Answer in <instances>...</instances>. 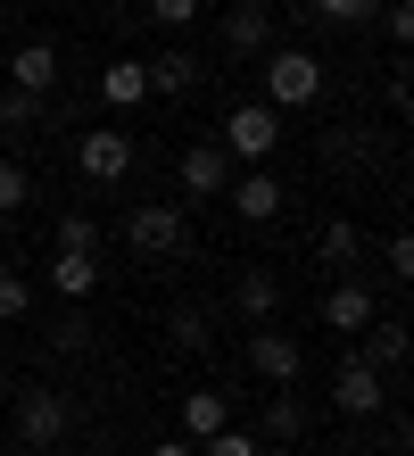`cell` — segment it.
<instances>
[{
    "instance_id": "obj_1",
    "label": "cell",
    "mask_w": 414,
    "mask_h": 456,
    "mask_svg": "<svg viewBox=\"0 0 414 456\" xmlns=\"http://www.w3.org/2000/svg\"><path fill=\"white\" fill-rule=\"evenodd\" d=\"M215 142H224V158H232V167H265V158L282 150V109H265V100H232V109H224V133H215Z\"/></svg>"
},
{
    "instance_id": "obj_2",
    "label": "cell",
    "mask_w": 414,
    "mask_h": 456,
    "mask_svg": "<svg viewBox=\"0 0 414 456\" xmlns=\"http://www.w3.org/2000/svg\"><path fill=\"white\" fill-rule=\"evenodd\" d=\"M9 423H17V440H25V448H59V440H67V423H75V407H67V390L25 382V390H17V407H9Z\"/></svg>"
},
{
    "instance_id": "obj_3",
    "label": "cell",
    "mask_w": 414,
    "mask_h": 456,
    "mask_svg": "<svg viewBox=\"0 0 414 456\" xmlns=\"http://www.w3.org/2000/svg\"><path fill=\"white\" fill-rule=\"evenodd\" d=\"M315 92H323V59L307 42L298 50H265V109H307Z\"/></svg>"
},
{
    "instance_id": "obj_4",
    "label": "cell",
    "mask_w": 414,
    "mask_h": 456,
    "mask_svg": "<svg viewBox=\"0 0 414 456\" xmlns=\"http://www.w3.org/2000/svg\"><path fill=\"white\" fill-rule=\"evenodd\" d=\"M125 240H133V249H142V257L158 265V257H183L191 224H183V208H175V200H142V208L125 216Z\"/></svg>"
},
{
    "instance_id": "obj_5",
    "label": "cell",
    "mask_w": 414,
    "mask_h": 456,
    "mask_svg": "<svg viewBox=\"0 0 414 456\" xmlns=\"http://www.w3.org/2000/svg\"><path fill=\"white\" fill-rule=\"evenodd\" d=\"M248 373H257V382H273V390H298V373H307V348H298L290 332L257 324V332H248Z\"/></svg>"
},
{
    "instance_id": "obj_6",
    "label": "cell",
    "mask_w": 414,
    "mask_h": 456,
    "mask_svg": "<svg viewBox=\"0 0 414 456\" xmlns=\"http://www.w3.org/2000/svg\"><path fill=\"white\" fill-rule=\"evenodd\" d=\"M75 167H83V183H125L133 175V133H117V125H100V133H83L75 142Z\"/></svg>"
},
{
    "instance_id": "obj_7",
    "label": "cell",
    "mask_w": 414,
    "mask_h": 456,
    "mask_svg": "<svg viewBox=\"0 0 414 456\" xmlns=\"http://www.w3.org/2000/svg\"><path fill=\"white\" fill-rule=\"evenodd\" d=\"M331 407H340V415H381V407H390V382H381L365 357H340V373H331Z\"/></svg>"
},
{
    "instance_id": "obj_8",
    "label": "cell",
    "mask_w": 414,
    "mask_h": 456,
    "mask_svg": "<svg viewBox=\"0 0 414 456\" xmlns=\"http://www.w3.org/2000/svg\"><path fill=\"white\" fill-rule=\"evenodd\" d=\"M282 200H290V191H282L265 167H248V175H232V183H224V208H232L240 224H273V216H282Z\"/></svg>"
},
{
    "instance_id": "obj_9",
    "label": "cell",
    "mask_w": 414,
    "mask_h": 456,
    "mask_svg": "<svg viewBox=\"0 0 414 456\" xmlns=\"http://www.w3.org/2000/svg\"><path fill=\"white\" fill-rule=\"evenodd\" d=\"M224 183H232L224 142H191L183 150V200H224Z\"/></svg>"
},
{
    "instance_id": "obj_10",
    "label": "cell",
    "mask_w": 414,
    "mask_h": 456,
    "mask_svg": "<svg viewBox=\"0 0 414 456\" xmlns=\"http://www.w3.org/2000/svg\"><path fill=\"white\" fill-rule=\"evenodd\" d=\"M265 42H273V9L265 0H240V9L224 17V59H257Z\"/></svg>"
},
{
    "instance_id": "obj_11",
    "label": "cell",
    "mask_w": 414,
    "mask_h": 456,
    "mask_svg": "<svg viewBox=\"0 0 414 456\" xmlns=\"http://www.w3.org/2000/svg\"><path fill=\"white\" fill-rule=\"evenodd\" d=\"M232 307L248 315V324H273V307H282V282H273L265 265H240V274H232Z\"/></svg>"
},
{
    "instance_id": "obj_12",
    "label": "cell",
    "mask_w": 414,
    "mask_h": 456,
    "mask_svg": "<svg viewBox=\"0 0 414 456\" xmlns=\"http://www.w3.org/2000/svg\"><path fill=\"white\" fill-rule=\"evenodd\" d=\"M373 315H381V307H373L365 282H331V299H323V324H331V332H365Z\"/></svg>"
},
{
    "instance_id": "obj_13",
    "label": "cell",
    "mask_w": 414,
    "mask_h": 456,
    "mask_svg": "<svg viewBox=\"0 0 414 456\" xmlns=\"http://www.w3.org/2000/svg\"><path fill=\"white\" fill-rule=\"evenodd\" d=\"M100 100H108V109H142V100H150L142 59H108V67H100Z\"/></svg>"
},
{
    "instance_id": "obj_14",
    "label": "cell",
    "mask_w": 414,
    "mask_h": 456,
    "mask_svg": "<svg viewBox=\"0 0 414 456\" xmlns=\"http://www.w3.org/2000/svg\"><path fill=\"white\" fill-rule=\"evenodd\" d=\"M9 84L42 100L50 84H59V50H50V42H25V50H17V59H9Z\"/></svg>"
},
{
    "instance_id": "obj_15",
    "label": "cell",
    "mask_w": 414,
    "mask_h": 456,
    "mask_svg": "<svg viewBox=\"0 0 414 456\" xmlns=\"http://www.w3.org/2000/svg\"><path fill=\"white\" fill-rule=\"evenodd\" d=\"M50 290H59V299H92V290H100V257L59 249V257H50Z\"/></svg>"
},
{
    "instance_id": "obj_16",
    "label": "cell",
    "mask_w": 414,
    "mask_h": 456,
    "mask_svg": "<svg viewBox=\"0 0 414 456\" xmlns=\"http://www.w3.org/2000/svg\"><path fill=\"white\" fill-rule=\"evenodd\" d=\"M257 440H307V407H298V390H282V398H265V415H257Z\"/></svg>"
},
{
    "instance_id": "obj_17",
    "label": "cell",
    "mask_w": 414,
    "mask_h": 456,
    "mask_svg": "<svg viewBox=\"0 0 414 456\" xmlns=\"http://www.w3.org/2000/svg\"><path fill=\"white\" fill-rule=\"evenodd\" d=\"M232 407H224V390H191L183 398V440H207V432H224Z\"/></svg>"
},
{
    "instance_id": "obj_18",
    "label": "cell",
    "mask_w": 414,
    "mask_h": 456,
    "mask_svg": "<svg viewBox=\"0 0 414 456\" xmlns=\"http://www.w3.org/2000/svg\"><path fill=\"white\" fill-rule=\"evenodd\" d=\"M142 75H150V92H166V100H175V92H191V84H199V59H191V50H166V59H142Z\"/></svg>"
},
{
    "instance_id": "obj_19",
    "label": "cell",
    "mask_w": 414,
    "mask_h": 456,
    "mask_svg": "<svg viewBox=\"0 0 414 456\" xmlns=\"http://www.w3.org/2000/svg\"><path fill=\"white\" fill-rule=\"evenodd\" d=\"M365 365L373 373H398L406 365V324H381V315H373V324H365Z\"/></svg>"
},
{
    "instance_id": "obj_20",
    "label": "cell",
    "mask_w": 414,
    "mask_h": 456,
    "mask_svg": "<svg viewBox=\"0 0 414 456\" xmlns=\"http://www.w3.org/2000/svg\"><path fill=\"white\" fill-rule=\"evenodd\" d=\"M298 9H307L315 25H365V17L381 9V0H298Z\"/></svg>"
},
{
    "instance_id": "obj_21",
    "label": "cell",
    "mask_w": 414,
    "mask_h": 456,
    "mask_svg": "<svg viewBox=\"0 0 414 456\" xmlns=\"http://www.w3.org/2000/svg\"><path fill=\"white\" fill-rule=\"evenodd\" d=\"M34 117H42V100H34V92L0 84V133H34Z\"/></svg>"
},
{
    "instance_id": "obj_22",
    "label": "cell",
    "mask_w": 414,
    "mask_h": 456,
    "mask_svg": "<svg viewBox=\"0 0 414 456\" xmlns=\"http://www.w3.org/2000/svg\"><path fill=\"white\" fill-rule=\"evenodd\" d=\"M315 249H323V265H356V257H365V232H356V224H323Z\"/></svg>"
},
{
    "instance_id": "obj_23",
    "label": "cell",
    "mask_w": 414,
    "mask_h": 456,
    "mask_svg": "<svg viewBox=\"0 0 414 456\" xmlns=\"http://www.w3.org/2000/svg\"><path fill=\"white\" fill-rule=\"evenodd\" d=\"M25 315H34V290H25L17 265H0V324H25Z\"/></svg>"
},
{
    "instance_id": "obj_24",
    "label": "cell",
    "mask_w": 414,
    "mask_h": 456,
    "mask_svg": "<svg viewBox=\"0 0 414 456\" xmlns=\"http://www.w3.org/2000/svg\"><path fill=\"white\" fill-rule=\"evenodd\" d=\"M199 456H265V440H257V432H240V423H224V432H207V440H199Z\"/></svg>"
},
{
    "instance_id": "obj_25",
    "label": "cell",
    "mask_w": 414,
    "mask_h": 456,
    "mask_svg": "<svg viewBox=\"0 0 414 456\" xmlns=\"http://www.w3.org/2000/svg\"><path fill=\"white\" fill-rule=\"evenodd\" d=\"M166 340L175 348H207V307H175L166 315Z\"/></svg>"
},
{
    "instance_id": "obj_26",
    "label": "cell",
    "mask_w": 414,
    "mask_h": 456,
    "mask_svg": "<svg viewBox=\"0 0 414 456\" xmlns=\"http://www.w3.org/2000/svg\"><path fill=\"white\" fill-rule=\"evenodd\" d=\"M59 249H83V257H100V216H59Z\"/></svg>"
},
{
    "instance_id": "obj_27",
    "label": "cell",
    "mask_w": 414,
    "mask_h": 456,
    "mask_svg": "<svg viewBox=\"0 0 414 456\" xmlns=\"http://www.w3.org/2000/svg\"><path fill=\"white\" fill-rule=\"evenodd\" d=\"M25 200H34V175H25L17 158H0V216H17Z\"/></svg>"
},
{
    "instance_id": "obj_28",
    "label": "cell",
    "mask_w": 414,
    "mask_h": 456,
    "mask_svg": "<svg viewBox=\"0 0 414 456\" xmlns=\"http://www.w3.org/2000/svg\"><path fill=\"white\" fill-rule=\"evenodd\" d=\"M142 9H150L158 25H175V34H183V25H191V17H199V0H142Z\"/></svg>"
},
{
    "instance_id": "obj_29",
    "label": "cell",
    "mask_w": 414,
    "mask_h": 456,
    "mask_svg": "<svg viewBox=\"0 0 414 456\" xmlns=\"http://www.w3.org/2000/svg\"><path fill=\"white\" fill-rule=\"evenodd\" d=\"M373 17H381V25H390V42H406V34H414V9H406V0H381V9H373Z\"/></svg>"
},
{
    "instance_id": "obj_30",
    "label": "cell",
    "mask_w": 414,
    "mask_h": 456,
    "mask_svg": "<svg viewBox=\"0 0 414 456\" xmlns=\"http://www.w3.org/2000/svg\"><path fill=\"white\" fill-rule=\"evenodd\" d=\"M92 340V324H83V315H59V324H50V348H83Z\"/></svg>"
},
{
    "instance_id": "obj_31",
    "label": "cell",
    "mask_w": 414,
    "mask_h": 456,
    "mask_svg": "<svg viewBox=\"0 0 414 456\" xmlns=\"http://www.w3.org/2000/svg\"><path fill=\"white\" fill-rule=\"evenodd\" d=\"M381 257H390V274H398V282L414 274V240H406V232H390V249H381Z\"/></svg>"
},
{
    "instance_id": "obj_32",
    "label": "cell",
    "mask_w": 414,
    "mask_h": 456,
    "mask_svg": "<svg viewBox=\"0 0 414 456\" xmlns=\"http://www.w3.org/2000/svg\"><path fill=\"white\" fill-rule=\"evenodd\" d=\"M150 456H199V440H158Z\"/></svg>"
}]
</instances>
